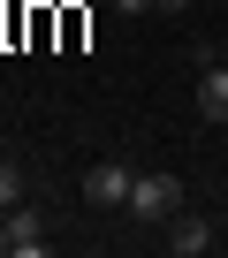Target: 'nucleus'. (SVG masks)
I'll use <instances>...</instances> for the list:
<instances>
[{"label": "nucleus", "instance_id": "nucleus-4", "mask_svg": "<svg viewBox=\"0 0 228 258\" xmlns=\"http://www.w3.org/2000/svg\"><path fill=\"white\" fill-rule=\"evenodd\" d=\"M130 182H137L130 160H99V167L84 175V198H91V205H130Z\"/></svg>", "mask_w": 228, "mask_h": 258}, {"label": "nucleus", "instance_id": "nucleus-2", "mask_svg": "<svg viewBox=\"0 0 228 258\" xmlns=\"http://www.w3.org/2000/svg\"><path fill=\"white\" fill-rule=\"evenodd\" d=\"M38 250H46L38 205H8V213H0V258H38Z\"/></svg>", "mask_w": 228, "mask_h": 258}, {"label": "nucleus", "instance_id": "nucleus-1", "mask_svg": "<svg viewBox=\"0 0 228 258\" xmlns=\"http://www.w3.org/2000/svg\"><path fill=\"white\" fill-rule=\"evenodd\" d=\"M190 205V190H183V175H137L130 182V205L122 213H137V220H152V228H167L175 213Z\"/></svg>", "mask_w": 228, "mask_h": 258}, {"label": "nucleus", "instance_id": "nucleus-6", "mask_svg": "<svg viewBox=\"0 0 228 258\" xmlns=\"http://www.w3.org/2000/svg\"><path fill=\"white\" fill-rule=\"evenodd\" d=\"M8 205H23V167L0 160V213H8Z\"/></svg>", "mask_w": 228, "mask_h": 258}, {"label": "nucleus", "instance_id": "nucleus-7", "mask_svg": "<svg viewBox=\"0 0 228 258\" xmlns=\"http://www.w3.org/2000/svg\"><path fill=\"white\" fill-rule=\"evenodd\" d=\"M145 8H160V0H114V16H145Z\"/></svg>", "mask_w": 228, "mask_h": 258}, {"label": "nucleus", "instance_id": "nucleus-8", "mask_svg": "<svg viewBox=\"0 0 228 258\" xmlns=\"http://www.w3.org/2000/svg\"><path fill=\"white\" fill-rule=\"evenodd\" d=\"M183 8H190V0H160V16H183Z\"/></svg>", "mask_w": 228, "mask_h": 258}, {"label": "nucleus", "instance_id": "nucleus-3", "mask_svg": "<svg viewBox=\"0 0 228 258\" xmlns=\"http://www.w3.org/2000/svg\"><path fill=\"white\" fill-rule=\"evenodd\" d=\"M160 243H167V250H175V258H205V250H213V220H205V213H190V205H183V213H175V220H167V228H160Z\"/></svg>", "mask_w": 228, "mask_h": 258}, {"label": "nucleus", "instance_id": "nucleus-5", "mask_svg": "<svg viewBox=\"0 0 228 258\" xmlns=\"http://www.w3.org/2000/svg\"><path fill=\"white\" fill-rule=\"evenodd\" d=\"M198 114L205 121H228V61H213V53L198 69Z\"/></svg>", "mask_w": 228, "mask_h": 258}]
</instances>
